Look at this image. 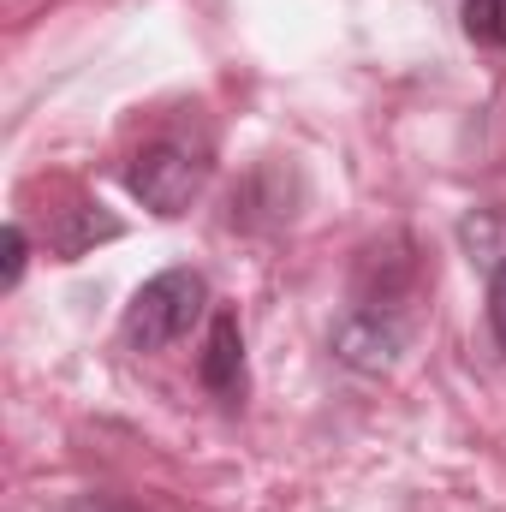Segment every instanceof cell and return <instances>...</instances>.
<instances>
[{
	"instance_id": "7",
	"label": "cell",
	"mask_w": 506,
	"mask_h": 512,
	"mask_svg": "<svg viewBox=\"0 0 506 512\" xmlns=\"http://www.w3.org/2000/svg\"><path fill=\"white\" fill-rule=\"evenodd\" d=\"M24 256H30V239H24V227H18V221H6V268H0V286H6V292L24 280Z\"/></svg>"
},
{
	"instance_id": "9",
	"label": "cell",
	"mask_w": 506,
	"mask_h": 512,
	"mask_svg": "<svg viewBox=\"0 0 506 512\" xmlns=\"http://www.w3.org/2000/svg\"><path fill=\"white\" fill-rule=\"evenodd\" d=\"M66 512H131V507L126 501H114V495H78Z\"/></svg>"
},
{
	"instance_id": "2",
	"label": "cell",
	"mask_w": 506,
	"mask_h": 512,
	"mask_svg": "<svg viewBox=\"0 0 506 512\" xmlns=\"http://www.w3.org/2000/svg\"><path fill=\"white\" fill-rule=\"evenodd\" d=\"M203 310H209V280L197 268H161L131 292L120 334L131 352H167L203 322Z\"/></svg>"
},
{
	"instance_id": "3",
	"label": "cell",
	"mask_w": 506,
	"mask_h": 512,
	"mask_svg": "<svg viewBox=\"0 0 506 512\" xmlns=\"http://www.w3.org/2000/svg\"><path fill=\"white\" fill-rule=\"evenodd\" d=\"M411 340V316L405 310H376V304H352L334 328V358L364 370V376H381L393 370V358L405 352Z\"/></svg>"
},
{
	"instance_id": "1",
	"label": "cell",
	"mask_w": 506,
	"mask_h": 512,
	"mask_svg": "<svg viewBox=\"0 0 506 512\" xmlns=\"http://www.w3.org/2000/svg\"><path fill=\"white\" fill-rule=\"evenodd\" d=\"M209 173H215V143L197 131H161L155 143H143L137 155H131L126 167V185L131 197L143 203V209H155V215H185L197 197H203V185H209Z\"/></svg>"
},
{
	"instance_id": "5",
	"label": "cell",
	"mask_w": 506,
	"mask_h": 512,
	"mask_svg": "<svg viewBox=\"0 0 506 512\" xmlns=\"http://www.w3.org/2000/svg\"><path fill=\"white\" fill-rule=\"evenodd\" d=\"M102 239H120V221H114V215H102V203L60 209V227L48 233V245H54L60 262H78V256L90 251V245H102Z\"/></svg>"
},
{
	"instance_id": "6",
	"label": "cell",
	"mask_w": 506,
	"mask_h": 512,
	"mask_svg": "<svg viewBox=\"0 0 506 512\" xmlns=\"http://www.w3.org/2000/svg\"><path fill=\"white\" fill-rule=\"evenodd\" d=\"M465 36L483 48H506V0H465Z\"/></svg>"
},
{
	"instance_id": "8",
	"label": "cell",
	"mask_w": 506,
	"mask_h": 512,
	"mask_svg": "<svg viewBox=\"0 0 506 512\" xmlns=\"http://www.w3.org/2000/svg\"><path fill=\"white\" fill-rule=\"evenodd\" d=\"M489 328H495V340L506 352V262L489 268Z\"/></svg>"
},
{
	"instance_id": "4",
	"label": "cell",
	"mask_w": 506,
	"mask_h": 512,
	"mask_svg": "<svg viewBox=\"0 0 506 512\" xmlns=\"http://www.w3.org/2000/svg\"><path fill=\"white\" fill-rule=\"evenodd\" d=\"M197 382L221 405H245V328H239L233 310L209 316V334H203V352H197Z\"/></svg>"
}]
</instances>
